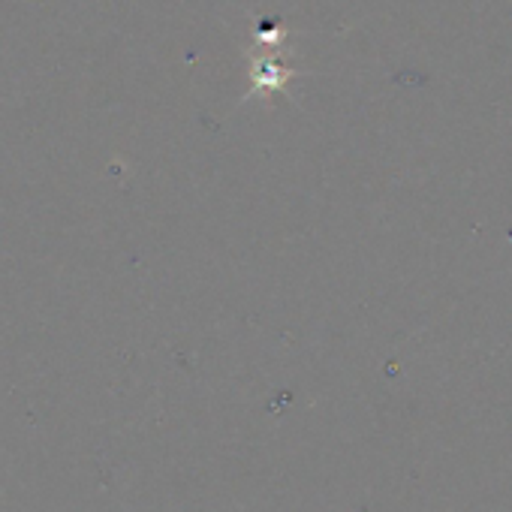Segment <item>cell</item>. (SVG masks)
I'll return each mask as SVG.
<instances>
[]
</instances>
